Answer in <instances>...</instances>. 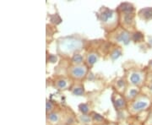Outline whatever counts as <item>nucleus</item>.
Segmentation results:
<instances>
[{
  "mask_svg": "<svg viewBox=\"0 0 152 125\" xmlns=\"http://www.w3.org/2000/svg\"><path fill=\"white\" fill-rule=\"evenodd\" d=\"M83 46H84V42L82 40L71 37L60 39L58 44V48L61 53L66 55L72 54V53L75 54L78 51L81 50Z\"/></svg>",
  "mask_w": 152,
  "mask_h": 125,
  "instance_id": "1",
  "label": "nucleus"
},
{
  "mask_svg": "<svg viewBox=\"0 0 152 125\" xmlns=\"http://www.w3.org/2000/svg\"><path fill=\"white\" fill-rule=\"evenodd\" d=\"M99 19L106 29L109 31H114L116 30L114 27L119 22V15L118 12L103 7L99 12Z\"/></svg>",
  "mask_w": 152,
  "mask_h": 125,
  "instance_id": "2",
  "label": "nucleus"
},
{
  "mask_svg": "<svg viewBox=\"0 0 152 125\" xmlns=\"http://www.w3.org/2000/svg\"><path fill=\"white\" fill-rule=\"evenodd\" d=\"M151 105V101L145 95L140 94L137 97L128 104V109L131 115L134 116L148 109Z\"/></svg>",
  "mask_w": 152,
  "mask_h": 125,
  "instance_id": "3",
  "label": "nucleus"
},
{
  "mask_svg": "<svg viewBox=\"0 0 152 125\" xmlns=\"http://www.w3.org/2000/svg\"><path fill=\"white\" fill-rule=\"evenodd\" d=\"M146 78V73L141 69H131L127 71L125 75V80L129 84V86H133L139 88L145 85Z\"/></svg>",
  "mask_w": 152,
  "mask_h": 125,
  "instance_id": "4",
  "label": "nucleus"
},
{
  "mask_svg": "<svg viewBox=\"0 0 152 125\" xmlns=\"http://www.w3.org/2000/svg\"><path fill=\"white\" fill-rule=\"evenodd\" d=\"M88 70L89 67L86 64H82L79 65H71L68 69V73L72 80H80L86 77Z\"/></svg>",
  "mask_w": 152,
  "mask_h": 125,
  "instance_id": "5",
  "label": "nucleus"
},
{
  "mask_svg": "<svg viewBox=\"0 0 152 125\" xmlns=\"http://www.w3.org/2000/svg\"><path fill=\"white\" fill-rule=\"evenodd\" d=\"M130 33L124 28L114 30L113 36H112V40L113 42L117 43L124 44V45L130 42Z\"/></svg>",
  "mask_w": 152,
  "mask_h": 125,
  "instance_id": "6",
  "label": "nucleus"
},
{
  "mask_svg": "<svg viewBox=\"0 0 152 125\" xmlns=\"http://www.w3.org/2000/svg\"><path fill=\"white\" fill-rule=\"evenodd\" d=\"M140 89L139 87L128 86L127 89L125 90L124 93V96L128 102H130L140 95Z\"/></svg>",
  "mask_w": 152,
  "mask_h": 125,
  "instance_id": "7",
  "label": "nucleus"
},
{
  "mask_svg": "<svg viewBox=\"0 0 152 125\" xmlns=\"http://www.w3.org/2000/svg\"><path fill=\"white\" fill-rule=\"evenodd\" d=\"M113 104L117 110H123V109L128 107V102L126 101L124 96L120 95L119 93H114L113 96Z\"/></svg>",
  "mask_w": 152,
  "mask_h": 125,
  "instance_id": "8",
  "label": "nucleus"
},
{
  "mask_svg": "<svg viewBox=\"0 0 152 125\" xmlns=\"http://www.w3.org/2000/svg\"><path fill=\"white\" fill-rule=\"evenodd\" d=\"M71 86V81L67 78H58L55 80V87L58 88V90L63 91L67 90Z\"/></svg>",
  "mask_w": 152,
  "mask_h": 125,
  "instance_id": "9",
  "label": "nucleus"
},
{
  "mask_svg": "<svg viewBox=\"0 0 152 125\" xmlns=\"http://www.w3.org/2000/svg\"><path fill=\"white\" fill-rule=\"evenodd\" d=\"M98 59H99V55H98V53H95V52H90L86 56V58H85L86 63L85 64L88 67H92L97 62Z\"/></svg>",
  "mask_w": 152,
  "mask_h": 125,
  "instance_id": "10",
  "label": "nucleus"
},
{
  "mask_svg": "<svg viewBox=\"0 0 152 125\" xmlns=\"http://www.w3.org/2000/svg\"><path fill=\"white\" fill-rule=\"evenodd\" d=\"M138 15L143 20H151L152 19V8L142 9L139 11Z\"/></svg>",
  "mask_w": 152,
  "mask_h": 125,
  "instance_id": "11",
  "label": "nucleus"
},
{
  "mask_svg": "<svg viewBox=\"0 0 152 125\" xmlns=\"http://www.w3.org/2000/svg\"><path fill=\"white\" fill-rule=\"evenodd\" d=\"M118 13H134V8L131 4L124 3L118 8Z\"/></svg>",
  "mask_w": 152,
  "mask_h": 125,
  "instance_id": "12",
  "label": "nucleus"
},
{
  "mask_svg": "<svg viewBox=\"0 0 152 125\" xmlns=\"http://www.w3.org/2000/svg\"><path fill=\"white\" fill-rule=\"evenodd\" d=\"M84 62V58L83 56L79 53H75L72 56L71 58V65H79V64H82Z\"/></svg>",
  "mask_w": 152,
  "mask_h": 125,
  "instance_id": "13",
  "label": "nucleus"
},
{
  "mask_svg": "<svg viewBox=\"0 0 152 125\" xmlns=\"http://www.w3.org/2000/svg\"><path fill=\"white\" fill-rule=\"evenodd\" d=\"M126 80H123V79H120L118 80V81H117V91L119 92V91H122V92L124 93L125 90L127 89V87L126 86Z\"/></svg>",
  "mask_w": 152,
  "mask_h": 125,
  "instance_id": "14",
  "label": "nucleus"
},
{
  "mask_svg": "<svg viewBox=\"0 0 152 125\" xmlns=\"http://www.w3.org/2000/svg\"><path fill=\"white\" fill-rule=\"evenodd\" d=\"M72 92L75 96H82V95H84L85 91H84V88L82 86H77L72 90Z\"/></svg>",
  "mask_w": 152,
  "mask_h": 125,
  "instance_id": "15",
  "label": "nucleus"
},
{
  "mask_svg": "<svg viewBox=\"0 0 152 125\" xmlns=\"http://www.w3.org/2000/svg\"><path fill=\"white\" fill-rule=\"evenodd\" d=\"M59 119V117H58V114L56 113H52L49 114V120L51 123H57Z\"/></svg>",
  "mask_w": 152,
  "mask_h": 125,
  "instance_id": "16",
  "label": "nucleus"
},
{
  "mask_svg": "<svg viewBox=\"0 0 152 125\" xmlns=\"http://www.w3.org/2000/svg\"><path fill=\"white\" fill-rule=\"evenodd\" d=\"M53 105H52V102H47V111H48V108H50V112L53 110Z\"/></svg>",
  "mask_w": 152,
  "mask_h": 125,
  "instance_id": "17",
  "label": "nucleus"
},
{
  "mask_svg": "<svg viewBox=\"0 0 152 125\" xmlns=\"http://www.w3.org/2000/svg\"><path fill=\"white\" fill-rule=\"evenodd\" d=\"M149 66H150V68H151L150 69H151V72H152V60L151 61V62H150V64H149Z\"/></svg>",
  "mask_w": 152,
  "mask_h": 125,
  "instance_id": "18",
  "label": "nucleus"
}]
</instances>
